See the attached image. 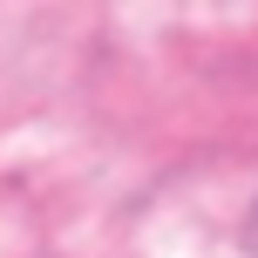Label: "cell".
<instances>
[{
    "instance_id": "cell-1",
    "label": "cell",
    "mask_w": 258,
    "mask_h": 258,
    "mask_svg": "<svg viewBox=\"0 0 258 258\" xmlns=\"http://www.w3.org/2000/svg\"><path fill=\"white\" fill-rule=\"evenodd\" d=\"M238 238H245V251L258 258V197H251V211H245V231H238Z\"/></svg>"
}]
</instances>
